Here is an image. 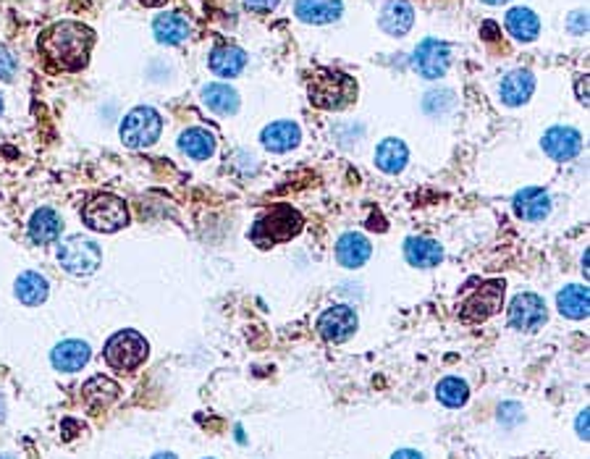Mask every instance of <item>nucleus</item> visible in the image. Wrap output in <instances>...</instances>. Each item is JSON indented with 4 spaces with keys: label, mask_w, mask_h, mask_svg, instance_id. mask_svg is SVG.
Returning <instances> with one entry per match:
<instances>
[{
    "label": "nucleus",
    "mask_w": 590,
    "mask_h": 459,
    "mask_svg": "<svg viewBox=\"0 0 590 459\" xmlns=\"http://www.w3.org/2000/svg\"><path fill=\"white\" fill-rule=\"evenodd\" d=\"M95 47V32L82 21H58L37 37V50L50 71H82Z\"/></svg>",
    "instance_id": "f257e3e1"
},
{
    "label": "nucleus",
    "mask_w": 590,
    "mask_h": 459,
    "mask_svg": "<svg viewBox=\"0 0 590 459\" xmlns=\"http://www.w3.org/2000/svg\"><path fill=\"white\" fill-rule=\"evenodd\" d=\"M305 229L302 213L286 203H278L265 210L250 229V242L257 250H271L275 245L292 242Z\"/></svg>",
    "instance_id": "f03ea898"
},
{
    "label": "nucleus",
    "mask_w": 590,
    "mask_h": 459,
    "mask_svg": "<svg viewBox=\"0 0 590 459\" xmlns=\"http://www.w3.org/2000/svg\"><path fill=\"white\" fill-rule=\"evenodd\" d=\"M357 82L336 68H317L307 84L310 103L320 110H347L357 103Z\"/></svg>",
    "instance_id": "7ed1b4c3"
},
{
    "label": "nucleus",
    "mask_w": 590,
    "mask_h": 459,
    "mask_svg": "<svg viewBox=\"0 0 590 459\" xmlns=\"http://www.w3.org/2000/svg\"><path fill=\"white\" fill-rule=\"evenodd\" d=\"M504 278H485L475 281V289L467 287L464 299L460 302V318L464 323H485L488 318L502 310L504 305Z\"/></svg>",
    "instance_id": "20e7f679"
},
{
    "label": "nucleus",
    "mask_w": 590,
    "mask_h": 459,
    "mask_svg": "<svg viewBox=\"0 0 590 459\" xmlns=\"http://www.w3.org/2000/svg\"><path fill=\"white\" fill-rule=\"evenodd\" d=\"M150 355V344L145 336L140 331H119L108 339L106 349H103V357L106 362L113 368V370H121V373H129V370H137Z\"/></svg>",
    "instance_id": "39448f33"
},
{
    "label": "nucleus",
    "mask_w": 590,
    "mask_h": 459,
    "mask_svg": "<svg viewBox=\"0 0 590 459\" xmlns=\"http://www.w3.org/2000/svg\"><path fill=\"white\" fill-rule=\"evenodd\" d=\"M82 221H85L87 229L100 231V234H116V231L129 226L127 203L116 194H98L82 210Z\"/></svg>",
    "instance_id": "423d86ee"
},
{
    "label": "nucleus",
    "mask_w": 590,
    "mask_h": 459,
    "mask_svg": "<svg viewBox=\"0 0 590 459\" xmlns=\"http://www.w3.org/2000/svg\"><path fill=\"white\" fill-rule=\"evenodd\" d=\"M163 131V119L155 108L150 105H140L134 110H129L124 124H121V142L131 150H142L158 142Z\"/></svg>",
    "instance_id": "0eeeda50"
},
{
    "label": "nucleus",
    "mask_w": 590,
    "mask_h": 459,
    "mask_svg": "<svg viewBox=\"0 0 590 459\" xmlns=\"http://www.w3.org/2000/svg\"><path fill=\"white\" fill-rule=\"evenodd\" d=\"M58 263L71 276H92L103 263V250L98 247V242L77 234V236H68L66 242H61Z\"/></svg>",
    "instance_id": "6e6552de"
},
{
    "label": "nucleus",
    "mask_w": 590,
    "mask_h": 459,
    "mask_svg": "<svg viewBox=\"0 0 590 459\" xmlns=\"http://www.w3.org/2000/svg\"><path fill=\"white\" fill-rule=\"evenodd\" d=\"M546 320L548 310L543 297L525 292L517 294V297L512 299V305H509V326H512V329L533 334V331H538Z\"/></svg>",
    "instance_id": "1a4fd4ad"
},
{
    "label": "nucleus",
    "mask_w": 590,
    "mask_h": 459,
    "mask_svg": "<svg viewBox=\"0 0 590 459\" xmlns=\"http://www.w3.org/2000/svg\"><path fill=\"white\" fill-rule=\"evenodd\" d=\"M357 326V313L349 305H334L317 318V334L331 344H341V341L352 339Z\"/></svg>",
    "instance_id": "9d476101"
},
{
    "label": "nucleus",
    "mask_w": 590,
    "mask_h": 459,
    "mask_svg": "<svg viewBox=\"0 0 590 459\" xmlns=\"http://www.w3.org/2000/svg\"><path fill=\"white\" fill-rule=\"evenodd\" d=\"M449 63H451L449 42L428 37L415 50V68H418L422 79H441L443 74L449 71Z\"/></svg>",
    "instance_id": "9b49d317"
},
{
    "label": "nucleus",
    "mask_w": 590,
    "mask_h": 459,
    "mask_svg": "<svg viewBox=\"0 0 590 459\" xmlns=\"http://www.w3.org/2000/svg\"><path fill=\"white\" fill-rule=\"evenodd\" d=\"M541 147H543V152H546L548 158L564 163V161H572L574 155H580V150H583V137H580V131L572 129V126H554V129H548L546 134H543Z\"/></svg>",
    "instance_id": "f8f14e48"
},
{
    "label": "nucleus",
    "mask_w": 590,
    "mask_h": 459,
    "mask_svg": "<svg viewBox=\"0 0 590 459\" xmlns=\"http://www.w3.org/2000/svg\"><path fill=\"white\" fill-rule=\"evenodd\" d=\"M373 255V245L365 234H357V231H347L341 234L336 242V260L341 268H362Z\"/></svg>",
    "instance_id": "ddd939ff"
},
{
    "label": "nucleus",
    "mask_w": 590,
    "mask_h": 459,
    "mask_svg": "<svg viewBox=\"0 0 590 459\" xmlns=\"http://www.w3.org/2000/svg\"><path fill=\"white\" fill-rule=\"evenodd\" d=\"M512 205H514V213H517L523 221H527V224H538V221H543L548 213H551V197H548L546 189L525 187L514 194Z\"/></svg>",
    "instance_id": "4468645a"
},
{
    "label": "nucleus",
    "mask_w": 590,
    "mask_h": 459,
    "mask_svg": "<svg viewBox=\"0 0 590 459\" xmlns=\"http://www.w3.org/2000/svg\"><path fill=\"white\" fill-rule=\"evenodd\" d=\"M89 344L87 341H79V339H66L61 341L53 352H50V362L56 370L61 373H77L82 370L87 362H89Z\"/></svg>",
    "instance_id": "2eb2a0df"
},
{
    "label": "nucleus",
    "mask_w": 590,
    "mask_h": 459,
    "mask_svg": "<svg viewBox=\"0 0 590 459\" xmlns=\"http://www.w3.org/2000/svg\"><path fill=\"white\" fill-rule=\"evenodd\" d=\"M61 231H64V218L53 208H40L32 213V218H29V239L35 245L45 247V245L58 242Z\"/></svg>",
    "instance_id": "dca6fc26"
},
{
    "label": "nucleus",
    "mask_w": 590,
    "mask_h": 459,
    "mask_svg": "<svg viewBox=\"0 0 590 459\" xmlns=\"http://www.w3.org/2000/svg\"><path fill=\"white\" fill-rule=\"evenodd\" d=\"M380 29L391 37H404L415 24V8L407 0H388L380 11Z\"/></svg>",
    "instance_id": "f3484780"
},
{
    "label": "nucleus",
    "mask_w": 590,
    "mask_h": 459,
    "mask_svg": "<svg viewBox=\"0 0 590 459\" xmlns=\"http://www.w3.org/2000/svg\"><path fill=\"white\" fill-rule=\"evenodd\" d=\"M404 257L412 268H436L443 260V247L436 239H425V236H409L404 242Z\"/></svg>",
    "instance_id": "a211bd4d"
},
{
    "label": "nucleus",
    "mask_w": 590,
    "mask_h": 459,
    "mask_svg": "<svg viewBox=\"0 0 590 459\" xmlns=\"http://www.w3.org/2000/svg\"><path fill=\"white\" fill-rule=\"evenodd\" d=\"M208 63H211L212 74H218L223 79H233V77H239L244 71L247 53L242 47H236V45H218V47H212Z\"/></svg>",
    "instance_id": "6ab92c4d"
},
{
    "label": "nucleus",
    "mask_w": 590,
    "mask_h": 459,
    "mask_svg": "<svg viewBox=\"0 0 590 459\" xmlns=\"http://www.w3.org/2000/svg\"><path fill=\"white\" fill-rule=\"evenodd\" d=\"M533 89H535V77L527 68H517V71H509L502 79L499 95L506 105L517 108V105H525L530 100Z\"/></svg>",
    "instance_id": "aec40b11"
},
{
    "label": "nucleus",
    "mask_w": 590,
    "mask_h": 459,
    "mask_svg": "<svg viewBox=\"0 0 590 459\" xmlns=\"http://www.w3.org/2000/svg\"><path fill=\"white\" fill-rule=\"evenodd\" d=\"M341 0H296V19L305 24H334L341 19Z\"/></svg>",
    "instance_id": "412c9836"
},
{
    "label": "nucleus",
    "mask_w": 590,
    "mask_h": 459,
    "mask_svg": "<svg viewBox=\"0 0 590 459\" xmlns=\"http://www.w3.org/2000/svg\"><path fill=\"white\" fill-rule=\"evenodd\" d=\"M263 145L271 152H289L302 142V131L295 121H274L271 126L263 129Z\"/></svg>",
    "instance_id": "4be33fe9"
},
{
    "label": "nucleus",
    "mask_w": 590,
    "mask_h": 459,
    "mask_svg": "<svg viewBox=\"0 0 590 459\" xmlns=\"http://www.w3.org/2000/svg\"><path fill=\"white\" fill-rule=\"evenodd\" d=\"M190 21L184 19L181 14H176V11L160 14L158 19L152 21V35L160 45H181L190 37Z\"/></svg>",
    "instance_id": "5701e85b"
},
{
    "label": "nucleus",
    "mask_w": 590,
    "mask_h": 459,
    "mask_svg": "<svg viewBox=\"0 0 590 459\" xmlns=\"http://www.w3.org/2000/svg\"><path fill=\"white\" fill-rule=\"evenodd\" d=\"M179 150L184 155H190L191 161H208V158H212V152H215V137H212L208 129L191 126L187 131H181Z\"/></svg>",
    "instance_id": "b1692460"
},
{
    "label": "nucleus",
    "mask_w": 590,
    "mask_h": 459,
    "mask_svg": "<svg viewBox=\"0 0 590 459\" xmlns=\"http://www.w3.org/2000/svg\"><path fill=\"white\" fill-rule=\"evenodd\" d=\"M202 103L218 116H233L239 110V92L233 89L232 84L212 82L202 89Z\"/></svg>",
    "instance_id": "393cba45"
},
{
    "label": "nucleus",
    "mask_w": 590,
    "mask_h": 459,
    "mask_svg": "<svg viewBox=\"0 0 590 459\" xmlns=\"http://www.w3.org/2000/svg\"><path fill=\"white\" fill-rule=\"evenodd\" d=\"M14 292L19 297V302H24L26 308H37V305H43L45 299H47L50 287H47V278H45L43 273L26 271L16 278Z\"/></svg>",
    "instance_id": "a878e982"
},
{
    "label": "nucleus",
    "mask_w": 590,
    "mask_h": 459,
    "mask_svg": "<svg viewBox=\"0 0 590 459\" xmlns=\"http://www.w3.org/2000/svg\"><path fill=\"white\" fill-rule=\"evenodd\" d=\"M407 161H409V150L407 145L397 140V137H388V140H383L376 150V166L383 171V173H401L404 166H407Z\"/></svg>",
    "instance_id": "bb28decb"
},
{
    "label": "nucleus",
    "mask_w": 590,
    "mask_h": 459,
    "mask_svg": "<svg viewBox=\"0 0 590 459\" xmlns=\"http://www.w3.org/2000/svg\"><path fill=\"white\" fill-rule=\"evenodd\" d=\"M506 32L520 42H533L541 35V19L530 8H512L506 14Z\"/></svg>",
    "instance_id": "cd10ccee"
},
{
    "label": "nucleus",
    "mask_w": 590,
    "mask_h": 459,
    "mask_svg": "<svg viewBox=\"0 0 590 459\" xmlns=\"http://www.w3.org/2000/svg\"><path fill=\"white\" fill-rule=\"evenodd\" d=\"M556 305H559V313L572 320H583L590 313V294L588 287H577V284H569L564 287L559 297H556Z\"/></svg>",
    "instance_id": "c85d7f7f"
},
{
    "label": "nucleus",
    "mask_w": 590,
    "mask_h": 459,
    "mask_svg": "<svg viewBox=\"0 0 590 459\" xmlns=\"http://www.w3.org/2000/svg\"><path fill=\"white\" fill-rule=\"evenodd\" d=\"M436 397L441 402L443 407H451V410H457V407H464L467 404V399H470V389H467V383H464L462 378H443L441 383L436 386Z\"/></svg>",
    "instance_id": "c756f323"
},
{
    "label": "nucleus",
    "mask_w": 590,
    "mask_h": 459,
    "mask_svg": "<svg viewBox=\"0 0 590 459\" xmlns=\"http://www.w3.org/2000/svg\"><path fill=\"white\" fill-rule=\"evenodd\" d=\"M16 68H19L16 58H14L8 50H3V47H0V79H3V82H11V79H14V74H16Z\"/></svg>",
    "instance_id": "7c9ffc66"
},
{
    "label": "nucleus",
    "mask_w": 590,
    "mask_h": 459,
    "mask_svg": "<svg viewBox=\"0 0 590 459\" xmlns=\"http://www.w3.org/2000/svg\"><path fill=\"white\" fill-rule=\"evenodd\" d=\"M569 29H572L574 35H585V32H588V14H585V11H574V14L569 16Z\"/></svg>",
    "instance_id": "2f4dec72"
},
{
    "label": "nucleus",
    "mask_w": 590,
    "mask_h": 459,
    "mask_svg": "<svg viewBox=\"0 0 590 459\" xmlns=\"http://www.w3.org/2000/svg\"><path fill=\"white\" fill-rule=\"evenodd\" d=\"M244 5H247L253 14H271L275 5H278V0H244Z\"/></svg>",
    "instance_id": "473e14b6"
},
{
    "label": "nucleus",
    "mask_w": 590,
    "mask_h": 459,
    "mask_svg": "<svg viewBox=\"0 0 590 459\" xmlns=\"http://www.w3.org/2000/svg\"><path fill=\"white\" fill-rule=\"evenodd\" d=\"M577 98L580 103L588 105V77H577Z\"/></svg>",
    "instance_id": "72a5a7b5"
},
{
    "label": "nucleus",
    "mask_w": 590,
    "mask_h": 459,
    "mask_svg": "<svg viewBox=\"0 0 590 459\" xmlns=\"http://www.w3.org/2000/svg\"><path fill=\"white\" fill-rule=\"evenodd\" d=\"M577 436L588 441V410L580 412V418H577Z\"/></svg>",
    "instance_id": "f704fd0d"
},
{
    "label": "nucleus",
    "mask_w": 590,
    "mask_h": 459,
    "mask_svg": "<svg viewBox=\"0 0 590 459\" xmlns=\"http://www.w3.org/2000/svg\"><path fill=\"white\" fill-rule=\"evenodd\" d=\"M391 459H425V457H422L420 452H415V449H399V452H397Z\"/></svg>",
    "instance_id": "c9c22d12"
},
{
    "label": "nucleus",
    "mask_w": 590,
    "mask_h": 459,
    "mask_svg": "<svg viewBox=\"0 0 590 459\" xmlns=\"http://www.w3.org/2000/svg\"><path fill=\"white\" fill-rule=\"evenodd\" d=\"M142 5H148V8H158V5H163L166 0H140Z\"/></svg>",
    "instance_id": "e433bc0d"
},
{
    "label": "nucleus",
    "mask_w": 590,
    "mask_h": 459,
    "mask_svg": "<svg viewBox=\"0 0 590 459\" xmlns=\"http://www.w3.org/2000/svg\"><path fill=\"white\" fill-rule=\"evenodd\" d=\"M152 459H179L176 454H171V452H160V454H155Z\"/></svg>",
    "instance_id": "4c0bfd02"
},
{
    "label": "nucleus",
    "mask_w": 590,
    "mask_h": 459,
    "mask_svg": "<svg viewBox=\"0 0 590 459\" xmlns=\"http://www.w3.org/2000/svg\"><path fill=\"white\" fill-rule=\"evenodd\" d=\"M488 5H502V3H509V0H483Z\"/></svg>",
    "instance_id": "58836bf2"
},
{
    "label": "nucleus",
    "mask_w": 590,
    "mask_h": 459,
    "mask_svg": "<svg viewBox=\"0 0 590 459\" xmlns=\"http://www.w3.org/2000/svg\"><path fill=\"white\" fill-rule=\"evenodd\" d=\"M0 459H16L14 454H0Z\"/></svg>",
    "instance_id": "ea45409f"
},
{
    "label": "nucleus",
    "mask_w": 590,
    "mask_h": 459,
    "mask_svg": "<svg viewBox=\"0 0 590 459\" xmlns=\"http://www.w3.org/2000/svg\"><path fill=\"white\" fill-rule=\"evenodd\" d=\"M0 113H3V98H0Z\"/></svg>",
    "instance_id": "a19ab883"
}]
</instances>
